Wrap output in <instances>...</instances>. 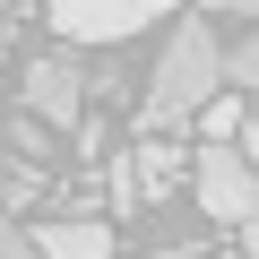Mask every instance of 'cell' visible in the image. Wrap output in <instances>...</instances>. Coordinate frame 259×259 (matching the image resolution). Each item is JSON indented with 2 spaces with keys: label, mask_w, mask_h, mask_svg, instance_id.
Returning <instances> with one entry per match:
<instances>
[{
  "label": "cell",
  "mask_w": 259,
  "mask_h": 259,
  "mask_svg": "<svg viewBox=\"0 0 259 259\" xmlns=\"http://www.w3.org/2000/svg\"><path fill=\"white\" fill-rule=\"evenodd\" d=\"M216 87H225V52H216L207 18H182L173 44H164V61H156V78H147V95H139V121H147V130H173V121H190Z\"/></svg>",
  "instance_id": "cell-1"
},
{
  "label": "cell",
  "mask_w": 259,
  "mask_h": 259,
  "mask_svg": "<svg viewBox=\"0 0 259 259\" xmlns=\"http://www.w3.org/2000/svg\"><path fill=\"white\" fill-rule=\"evenodd\" d=\"M190 190H199L207 225H250L259 216V164L242 147H199L190 156Z\"/></svg>",
  "instance_id": "cell-2"
},
{
  "label": "cell",
  "mask_w": 259,
  "mask_h": 259,
  "mask_svg": "<svg viewBox=\"0 0 259 259\" xmlns=\"http://www.w3.org/2000/svg\"><path fill=\"white\" fill-rule=\"evenodd\" d=\"M173 9H182V0H44V18L69 44H130L139 26H156Z\"/></svg>",
  "instance_id": "cell-3"
},
{
  "label": "cell",
  "mask_w": 259,
  "mask_h": 259,
  "mask_svg": "<svg viewBox=\"0 0 259 259\" xmlns=\"http://www.w3.org/2000/svg\"><path fill=\"white\" fill-rule=\"evenodd\" d=\"M26 112H35L44 130H78V121H87V78H78V61H61V52L26 61Z\"/></svg>",
  "instance_id": "cell-4"
},
{
  "label": "cell",
  "mask_w": 259,
  "mask_h": 259,
  "mask_svg": "<svg viewBox=\"0 0 259 259\" xmlns=\"http://www.w3.org/2000/svg\"><path fill=\"white\" fill-rule=\"evenodd\" d=\"M182 182V147H139L121 173H112V207H139V199H164Z\"/></svg>",
  "instance_id": "cell-5"
},
{
  "label": "cell",
  "mask_w": 259,
  "mask_h": 259,
  "mask_svg": "<svg viewBox=\"0 0 259 259\" xmlns=\"http://www.w3.org/2000/svg\"><path fill=\"white\" fill-rule=\"evenodd\" d=\"M35 250H44V259H112V225H95V216H52V225H35Z\"/></svg>",
  "instance_id": "cell-6"
},
{
  "label": "cell",
  "mask_w": 259,
  "mask_h": 259,
  "mask_svg": "<svg viewBox=\"0 0 259 259\" xmlns=\"http://www.w3.org/2000/svg\"><path fill=\"white\" fill-rule=\"evenodd\" d=\"M190 121L207 130V147H233V139H242V121H250V112H242V95H207V104H199Z\"/></svg>",
  "instance_id": "cell-7"
},
{
  "label": "cell",
  "mask_w": 259,
  "mask_h": 259,
  "mask_svg": "<svg viewBox=\"0 0 259 259\" xmlns=\"http://www.w3.org/2000/svg\"><path fill=\"white\" fill-rule=\"evenodd\" d=\"M225 87H259V26H250V35L225 52Z\"/></svg>",
  "instance_id": "cell-8"
},
{
  "label": "cell",
  "mask_w": 259,
  "mask_h": 259,
  "mask_svg": "<svg viewBox=\"0 0 259 259\" xmlns=\"http://www.w3.org/2000/svg\"><path fill=\"white\" fill-rule=\"evenodd\" d=\"M207 18H259V0H207Z\"/></svg>",
  "instance_id": "cell-9"
},
{
  "label": "cell",
  "mask_w": 259,
  "mask_h": 259,
  "mask_svg": "<svg viewBox=\"0 0 259 259\" xmlns=\"http://www.w3.org/2000/svg\"><path fill=\"white\" fill-rule=\"evenodd\" d=\"M233 147H242V156L259 164V121H242V139H233Z\"/></svg>",
  "instance_id": "cell-10"
},
{
  "label": "cell",
  "mask_w": 259,
  "mask_h": 259,
  "mask_svg": "<svg viewBox=\"0 0 259 259\" xmlns=\"http://www.w3.org/2000/svg\"><path fill=\"white\" fill-rule=\"evenodd\" d=\"M242 242H250V259H259V216H250V225H242Z\"/></svg>",
  "instance_id": "cell-11"
},
{
  "label": "cell",
  "mask_w": 259,
  "mask_h": 259,
  "mask_svg": "<svg viewBox=\"0 0 259 259\" xmlns=\"http://www.w3.org/2000/svg\"><path fill=\"white\" fill-rule=\"evenodd\" d=\"M0 61H9V26H0Z\"/></svg>",
  "instance_id": "cell-12"
}]
</instances>
